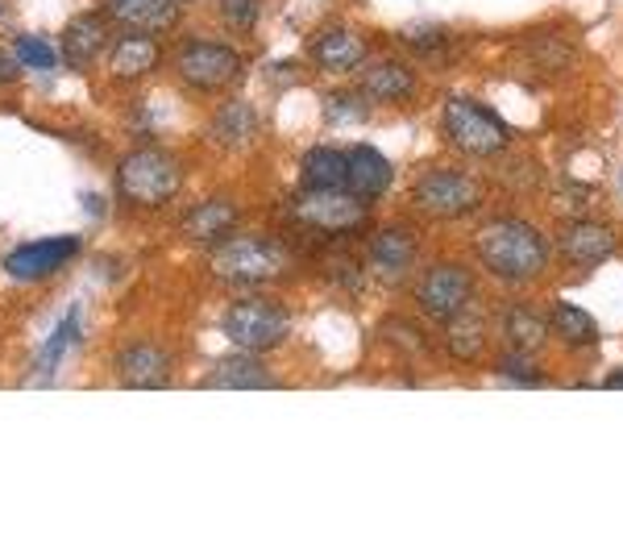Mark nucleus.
Masks as SVG:
<instances>
[{"label":"nucleus","mask_w":623,"mask_h":553,"mask_svg":"<svg viewBox=\"0 0 623 553\" xmlns=\"http://www.w3.org/2000/svg\"><path fill=\"white\" fill-rule=\"evenodd\" d=\"M503 337L512 349H524V354H536V349L548 342V320L532 304H507L503 308Z\"/></svg>","instance_id":"393cba45"},{"label":"nucleus","mask_w":623,"mask_h":553,"mask_svg":"<svg viewBox=\"0 0 623 553\" xmlns=\"http://www.w3.org/2000/svg\"><path fill=\"white\" fill-rule=\"evenodd\" d=\"M100 67L117 88H138V83L155 79L167 67V47L155 33H117Z\"/></svg>","instance_id":"4468645a"},{"label":"nucleus","mask_w":623,"mask_h":553,"mask_svg":"<svg viewBox=\"0 0 623 553\" xmlns=\"http://www.w3.org/2000/svg\"><path fill=\"white\" fill-rule=\"evenodd\" d=\"M179 4H184V9H191V4H200V0H179Z\"/></svg>","instance_id":"c9c22d12"},{"label":"nucleus","mask_w":623,"mask_h":553,"mask_svg":"<svg viewBox=\"0 0 623 553\" xmlns=\"http://www.w3.org/2000/svg\"><path fill=\"white\" fill-rule=\"evenodd\" d=\"M21 71H26V67L17 63L13 50L0 47V92H9V88H17V79H21Z\"/></svg>","instance_id":"72a5a7b5"},{"label":"nucleus","mask_w":623,"mask_h":553,"mask_svg":"<svg viewBox=\"0 0 623 553\" xmlns=\"http://www.w3.org/2000/svg\"><path fill=\"white\" fill-rule=\"evenodd\" d=\"M528 358L532 354H524V349H515V354H507V358H498V375H507V379H515V383H545V371H536Z\"/></svg>","instance_id":"2f4dec72"},{"label":"nucleus","mask_w":623,"mask_h":553,"mask_svg":"<svg viewBox=\"0 0 623 553\" xmlns=\"http://www.w3.org/2000/svg\"><path fill=\"white\" fill-rule=\"evenodd\" d=\"M548 329H557V337L565 346H594L599 342V320L591 313H582L577 304H553L548 313Z\"/></svg>","instance_id":"bb28decb"},{"label":"nucleus","mask_w":623,"mask_h":553,"mask_svg":"<svg viewBox=\"0 0 623 553\" xmlns=\"http://www.w3.org/2000/svg\"><path fill=\"white\" fill-rule=\"evenodd\" d=\"M83 250V237L79 234H59V237H33V241H21L13 250L4 254V275L17 279V284H42L50 275H59L62 267H71Z\"/></svg>","instance_id":"9b49d317"},{"label":"nucleus","mask_w":623,"mask_h":553,"mask_svg":"<svg viewBox=\"0 0 623 553\" xmlns=\"http://www.w3.org/2000/svg\"><path fill=\"white\" fill-rule=\"evenodd\" d=\"M366 55H370L366 33L349 30V26H325L320 33H312L308 47H304L308 67H316L320 76H349V71H362V67H366Z\"/></svg>","instance_id":"f3484780"},{"label":"nucleus","mask_w":623,"mask_h":553,"mask_svg":"<svg viewBox=\"0 0 623 553\" xmlns=\"http://www.w3.org/2000/svg\"><path fill=\"white\" fill-rule=\"evenodd\" d=\"M187 162L179 150L162 142H134L112 162V196L121 213L155 217L184 200Z\"/></svg>","instance_id":"7ed1b4c3"},{"label":"nucleus","mask_w":623,"mask_h":553,"mask_svg":"<svg viewBox=\"0 0 623 553\" xmlns=\"http://www.w3.org/2000/svg\"><path fill=\"white\" fill-rule=\"evenodd\" d=\"M112 38H117V30H112V21L100 13V9L76 13L59 33V63L67 67L71 76H92V71H100V63H105Z\"/></svg>","instance_id":"f8f14e48"},{"label":"nucleus","mask_w":623,"mask_h":553,"mask_svg":"<svg viewBox=\"0 0 623 553\" xmlns=\"http://www.w3.org/2000/svg\"><path fill=\"white\" fill-rule=\"evenodd\" d=\"M17 55V63L26 67V71H55L59 67V50L50 47L47 38H33V33H17L13 47H9Z\"/></svg>","instance_id":"c756f323"},{"label":"nucleus","mask_w":623,"mask_h":553,"mask_svg":"<svg viewBox=\"0 0 623 553\" xmlns=\"http://www.w3.org/2000/svg\"><path fill=\"white\" fill-rule=\"evenodd\" d=\"M557 246L565 254V263H574V267H599V263H607L611 254L620 250V237L599 221H574L561 229Z\"/></svg>","instance_id":"4be33fe9"},{"label":"nucleus","mask_w":623,"mask_h":553,"mask_svg":"<svg viewBox=\"0 0 623 553\" xmlns=\"http://www.w3.org/2000/svg\"><path fill=\"white\" fill-rule=\"evenodd\" d=\"M266 0H212V13H217L220 33H229L237 42H246L263 26Z\"/></svg>","instance_id":"a878e982"},{"label":"nucleus","mask_w":623,"mask_h":553,"mask_svg":"<svg viewBox=\"0 0 623 553\" xmlns=\"http://www.w3.org/2000/svg\"><path fill=\"white\" fill-rule=\"evenodd\" d=\"M424 79L421 71L404 59H378V63H366L358 76V92L370 100V105H383V109H399V105H412L421 96Z\"/></svg>","instance_id":"6ab92c4d"},{"label":"nucleus","mask_w":623,"mask_h":553,"mask_svg":"<svg viewBox=\"0 0 623 553\" xmlns=\"http://www.w3.org/2000/svg\"><path fill=\"white\" fill-rule=\"evenodd\" d=\"M421 263V237L407 225H383L378 234L366 241V270L383 287H399Z\"/></svg>","instance_id":"dca6fc26"},{"label":"nucleus","mask_w":623,"mask_h":553,"mask_svg":"<svg viewBox=\"0 0 623 553\" xmlns=\"http://www.w3.org/2000/svg\"><path fill=\"white\" fill-rule=\"evenodd\" d=\"M204 387H237V392H258V387H279V375L266 366L263 354L237 349V354H220L217 363L208 366Z\"/></svg>","instance_id":"412c9836"},{"label":"nucleus","mask_w":623,"mask_h":553,"mask_svg":"<svg viewBox=\"0 0 623 553\" xmlns=\"http://www.w3.org/2000/svg\"><path fill=\"white\" fill-rule=\"evenodd\" d=\"M528 59L536 67H545V71H561V67L570 63V47L561 38H553V33H541V38H532Z\"/></svg>","instance_id":"7c9ffc66"},{"label":"nucleus","mask_w":623,"mask_h":553,"mask_svg":"<svg viewBox=\"0 0 623 553\" xmlns=\"http://www.w3.org/2000/svg\"><path fill=\"white\" fill-rule=\"evenodd\" d=\"M474 254L491 275L512 279V284H528L536 275H545L548 267V241L515 217L486 221L474 237Z\"/></svg>","instance_id":"20e7f679"},{"label":"nucleus","mask_w":623,"mask_h":553,"mask_svg":"<svg viewBox=\"0 0 623 553\" xmlns=\"http://www.w3.org/2000/svg\"><path fill=\"white\" fill-rule=\"evenodd\" d=\"M100 13L112 21L117 33H179L184 4L179 0H100Z\"/></svg>","instance_id":"a211bd4d"},{"label":"nucleus","mask_w":623,"mask_h":553,"mask_svg":"<svg viewBox=\"0 0 623 553\" xmlns=\"http://www.w3.org/2000/svg\"><path fill=\"white\" fill-rule=\"evenodd\" d=\"M220 333L234 342V349H249V354H275V349L291 337L296 316L291 308L275 296V292H241L237 300L225 304L220 313Z\"/></svg>","instance_id":"39448f33"},{"label":"nucleus","mask_w":623,"mask_h":553,"mask_svg":"<svg viewBox=\"0 0 623 553\" xmlns=\"http://www.w3.org/2000/svg\"><path fill=\"white\" fill-rule=\"evenodd\" d=\"M175 354L171 342H162L155 333H138V337H125L121 346L112 349V375L121 387H141V392H158V387H171L175 383Z\"/></svg>","instance_id":"1a4fd4ad"},{"label":"nucleus","mask_w":623,"mask_h":553,"mask_svg":"<svg viewBox=\"0 0 623 553\" xmlns=\"http://www.w3.org/2000/svg\"><path fill=\"white\" fill-rule=\"evenodd\" d=\"M208 279L225 292H266L279 287L283 279H291L296 270V246L279 234L266 229H234L229 237H220L217 246H208L204 258Z\"/></svg>","instance_id":"f257e3e1"},{"label":"nucleus","mask_w":623,"mask_h":553,"mask_svg":"<svg viewBox=\"0 0 623 553\" xmlns=\"http://www.w3.org/2000/svg\"><path fill=\"white\" fill-rule=\"evenodd\" d=\"M370 117V100L358 88H342V92L325 96V121L328 126H358Z\"/></svg>","instance_id":"c85d7f7f"},{"label":"nucleus","mask_w":623,"mask_h":553,"mask_svg":"<svg viewBox=\"0 0 623 553\" xmlns=\"http://www.w3.org/2000/svg\"><path fill=\"white\" fill-rule=\"evenodd\" d=\"M483 179L478 175L462 171V167H428L416 175L412 184V205L416 213H424L428 221H453V217H466L483 205Z\"/></svg>","instance_id":"6e6552de"},{"label":"nucleus","mask_w":623,"mask_h":553,"mask_svg":"<svg viewBox=\"0 0 623 553\" xmlns=\"http://www.w3.org/2000/svg\"><path fill=\"white\" fill-rule=\"evenodd\" d=\"M441 329H445V349H449L457 363H478L486 354V342H491V329H486V320L478 313H453L449 320H441Z\"/></svg>","instance_id":"5701e85b"},{"label":"nucleus","mask_w":623,"mask_h":553,"mask_svg":"<svg viewBox=\"0 0 623 553\" xmlns=\"http://www.w3.org/2000/svg\"><path fill=\"white\" fill-rule=\"evenodd\" d=\"M241 205H237L229 191H212V196H200L196 205H187L179 213V237H184L187 246H196V250H208V246H217L220 237H229L234 229H241Z\"/></svg>","instance_id":"2eb2a0df"},{"label":"nucleus","mask_w":623,"mask_h":553,"mask_svg":"<svg viewBox=\"0 0 623 553\" xmlns=\"http://www.w3.org/2000/svg\"><path fill=\"white\" fill-rule=\"evenodd\" d=\"M404 42L424 63H449L445 55H457V38L441 26H412V30H404Z\"/></svg>","instance_id":"cd10ccee"},{"label":"nucleus","mask_w":623,"mask_h":553,"mask_svg":"<svg viewBox=\"0 0 623 553\" xmlns=\"http://www.w3.org/2000/svg\"><path fill=\"white\" fill-rule=\"evenodd\" d=\"M607 387H623V371H615V375H607Z\"/></svg>","instance_id":"f704fd0d"},{"label":"nucleus","mask_w":623,"mask_h":553,"mask_svg":"<svg viewBox=\"0 0 623 553\" xmlns=\"http://www.w3.org/2000/svg\"><path fill=\"white\" fill-rule=\"evenodd\" d=\"M71 342H76V313L62 316V325L55 329V337L47 342V349H42V366L55 371V363L62 358V346H71Z\"/></svg>","instance_id":"473e14b6"},{"label":"nucleus","mask_w":623,"mask_h":553,"mask_svg":"<svg viewBox=\"0 0 623 553\" xmlns=\"http://www.w3.org/2000/svg\"><path fill=\"white\" fill-rule=\"evenodd\" d=\"M390 184H395V167L387 162L383 150H374V146H349L345 150V188L362 196V200H378V196H387Z\"/></svg>","instance_id":"aec40b11"},{"label":"nucleus","mask_w":623,"mask_h":553,"mask_svg":"<svg viewBox=\"0 0 623 553\" xmlns=\"http://www.w3.org/2000/svg\"><path fill=\"white\" fill-rule=\"evenodd\" d=\"M204 138H208V146H217L220 155H241V150L258 146V138H263V112L254 109L246 96H220L208 109Z\"/></svg>","instance_id":"ddd939ff"},{"label":"nucleus","mask_w":623,"mask_h":553,"mask_svg":"<svg viewBox=\"0 0 623 553\" xmlns=\"http://www.w3.org/2000/svg\"><path fill=\"white\" fill-rule=\"evenodd\" d=\"M299 184L304 188H345V150L316 142L299 158Z\"/></svg>","instance_id":"b1692460"},{"label":"nucleus","mask_w":623,"mask_h":553,"mask_svg":"<svg viewBox=\"0 0 623 553\" xmlns=\"http://www.w3.org/2000/svg\"><path fill=\"white\" fill-rule=\"evenodd\" d=\"M167 71L187 100L212 105L220 96L237 92L249 71L246 47L229 33H175L167 47Z\"/></svg>","instance_id":"f03ea898"},{"label":"nucleus","mask_w":623,"mask_h":553,"mask_svg":"<svg viewBox=\"0 0 623 553\" xmlns=\"http://www.w3.org/2000/svg\"><path fill=\"white\" fill-rule=\"evenodd\" d=\"M441 134L445 142L466 158H498L512 142V129L498 121L495 109H486L469 96H449L441 109Z\"/></svg>","instance_id":"0eeeda50"},{"label":"nucleus","mask_w":623,"mask_h":553,"mask_svg":"<svg viewBox=\"0 0 623 553\" xmlns=\"http://www.w3.org/2000/svg\"><path fill=\"white\" fill-rule=\"evenodd\" d=\"M287 221L320 237L358 234L370 221V200L354 196L349 188H299L287 200Z\"/></svg>","instance_id":"423d86ee"},{"label":"nucleus","mask_w":623,"mask_h":553,"mask_svg":"<svg viewBox=\"0 0 623 553\" xmlns=\"http://www.w3.org/2000/svg\"><path fill=\"white\" fill-rule=\"evenodd\" d=\"M412 300H416V313L424 320H449L453 313L469 308L474 300V275L462 263H433V267L421 270V279L412 284Z\"/></svg>","instance_id":"9d476101"},{"label":"nucleus","mask_w":623,"mask_h":553,"mask_svg":"<svg viewBox=\"0 0 623 553\" xmlns=\"http://www.w3.org/2000/svg\"><path fill=\"white\" fill-rule=\"evenodd\" d=\"M0 17H4V4H0Z\"/></svg>","instance_id":"e433bc0d"}]
</instances>
